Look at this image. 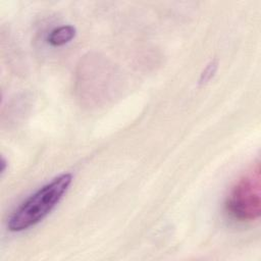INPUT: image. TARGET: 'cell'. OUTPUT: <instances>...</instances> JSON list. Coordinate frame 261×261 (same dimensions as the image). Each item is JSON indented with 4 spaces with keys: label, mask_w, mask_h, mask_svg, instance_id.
Wrapping results in <instances>:
<instances>
[{
    "label": "cell",
    "mask_w": 261,
    "mask_h": 261,
    "mask_svg": "<svg viewBox=\"0 0 261 261\" xmlns=\"http://www.w3.org/2000/svg\"><path fill=\"white\" fill-rule=\"evenodd\" d=\"M228 214L238 221L252 222L261 214V167L255 162L231 187L225 201Z\"/></svg>",
    "instance_id": "cell-2"
},
{
    "label": "cell",
    "mask_w": 261,
    "mask_h": 261,
    "mask_svg": "<svg viewBox=\"0 0 261 261\" xmlns=\"http://www.w3.org/2000/svg\"><path fill=\"white\" fill-rule=\"evenodd\" d=\"M217 66H218V61L216 59L211 60L208 63V65L206 66V68L203 70V72L201 73V76H200V80H199V84L200 85H204L207 82H209L212 79V76L214 75V73L216 72Z\"/></svg>",
    "instance_id": "cell-4"
},
{
    "label": "cell",
    "mask_w": 261,
    "mask_h": 261,
    "mask_svg": "<svg viewBox=\"0 0 261 261\" xmlns=\"http://www.w3.org/2000/svg\"><path fill=\"white\" fill-rule=\"evenodd\" d=\"M1 169H0V173H1V175H3L4 174V172L6 171V167H7V160L2 156L1 157Z\"/></svg>",
    "instance_id": "cell-5"
},
{
    "label": "cell",
    "mask_w": 261,
    "mask_h": 261,
    "mask_svg": "<svg viewBox=\"0 0 261 261\" xmlns=\"http://www.w3.org/2000/svg\"><path fill=\"white\" fill-rule=\"evenodd\" d=\"M71 181V173H62L41 187L12 212L7 221V229L19 232L38 224L63 198Z\"/></svg>",
    "instance_id": "cell-1"
},
{
    "label": "cell",
    "mask_w": 261,
    "mask_h": 261,
    "mask_svg": "<svg viewBox=\"0 0 261 261\" xmlns=\"http://www.w3.org/2000/svg\"><path fill=\"white\" fill-rule=\"evenodd\" d=\"M75 34L76 30L73 25H61L53 29L49 33L47 37V42L53 47H60L69 43L75 37Z\"/></svg>",
    "instance_id": "cell-3"
}]
</instances>
